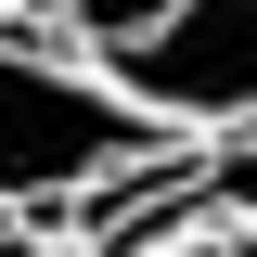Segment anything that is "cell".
<instances>
[{"label": "cell", "instance_id": "cell-6", "mask_svg": "<svg viewBox=\"0 0 257 257\" xmlns=\"http://www.w3.org/2000/svg\"><path fill=\"white\" fill-rule=\"evenodd\" d=\"M13 257H77V244H13Z\"/></svg>", "mask_w": 257, "mask_h": 257}, {"label": "cell", "instance_id": "cell-3", "mask_svg": "<svg viewBox=\"0 0 257 257\" xmlns=\"http://www.w3.org/2000/svg\"><path fill=\"white\" fill-rule=\"evenodd\" d=\"M167 13H180V0H52V26H64V52H77V64H116L128 39H155Z\"/></svg>", "mask_w": 257, "mask_h": 257}, {"label": "cell", "instance_id": "cell-2", "mask_svg": "<svg viewBox=\"0 0 257 257\" xmlns=\"http://www.w3.org/2000/svg\"><path fill=\"white\" fill-rule=\"evenodd\" d=\"M155 128H257V0H180L155 39H128L103 64Z\"/></svg>", "mask_w": 257, "mask_h": 257}, {"label": "cell", "instance_id": "cell-1", "mask_svg": "<svg viewBox=\"0 0 257 257\" xmlns=\"http://www.w3.org/2000/svg\"><path fill=\"white\" fill-rule=\"evenodd\" d=\"M167 142H180V128H155L103 64L64 52V39H0V206H13V219H52L77 193L155 167Z\"/></svg>", "mask_w": 257, "mask_h": 257}, {"label": "cell", "instance_id": "cell-7", "mask_svg": "<svg viewBox=\"0 0 257 257\" xmlns=\"http://www.w3.org/2000/svg\"><path fill=\"white\" fill-rule=\"evenodd\" d=\"M244 257H257V231H244Z\"/></svg>", "mask_w": 257, "mask_h": 257}, {"label": "cell", "instance_id": "cell-5", "mask_svg": "<svg viewBox=\"0 0 257 257\" xmlns=\"http://www.w3.org/2000/svg\"><path fill=\"white\" fill-rule=\"evenodd\" d=\"M116 257H244V231H219V219H167V231H128Z\"/></svg>", "mask_w": 257, "mask_h": 257}, {"label": "cell", "instance_id": "cell-4", "mask_svg": "<svg viewBox=\"0 0 257 257\" xmlns=\"http://www.w3.org/2000/svg\"><path fill=\"white\" fill-rule=\"evenodd\" d=\"M193 206L219 231H257V128H219V142L193 155Z\"/></svg>", "mask_w": 257, "mask_h": 257}]
</instances>
